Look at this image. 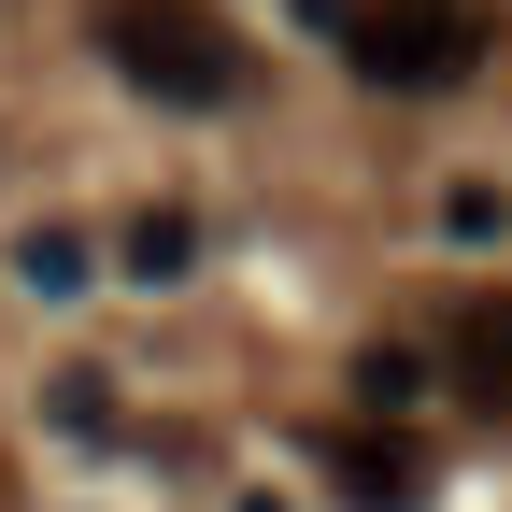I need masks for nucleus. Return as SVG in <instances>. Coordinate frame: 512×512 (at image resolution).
Wrapping results in <instances>:
<instances>
[{"instance_id": "1", "label": "nucleus", "mask_w": 512, "mask_h": 512, "mask_svg": "<svg viewBox=\"0 0 512 512\" xmlns=\"http://www.w3.org/2000/svg\"><path fill=\"white\" fill-rule=\"evenodd\" d=\"M100 57L143 100H171V114H214V100L256 86V57H242V29L214 0H100Z\"/></svg>"}, {"instance_id": "2", "label": "nucleus", "mask_w": 512, "mask_h": 512, "mask_svg": "<svg viewBox=\"0 0 512 512\" xmlns=\"http://www.w3.org/2000/svg\"><path fill=\"white\" fill-rule=\"evenodd\" d=\"M356 72L370 86H456L484 72V0H384L356 29Z\"/></svg>"}, {"instance_id": "3", "label": "nucleus", "mask_w": 512, "mask_h": 512, "mask_svg": "<svg viewBox=\"0 0 512 512\" xmlns=\"http://www.w3.org/2000/svg\"><path fill=\"white\" fill-rule=\"evenodd\" d=\"M313 456H328V498H342V512H413V498H427V456H413L399 427H328Z\"/></svg>"}, {"instance_id": "4", "label": "nucleus", "mask_w": 512, "mask_h": 512, "mask_svg": "<svg viewBox=\"0 0 512 512\" xmlns=\"http://www.w3.org/2000/svg\"><path fill=\"white\" fill-rule=\"evenodd\" d=\"M456 384H470V399H484V413H512V285L456 313Z\"/></svg>"}, {"instance_id": "5", "label": "nucleus", "mask_w": 512, "mask_h": 512, "mask_svg": "<svg viewBox=\"0 0 512 512\" xmlns=\"http://www.w3.org/2000/svg\"><path fill=\"white\" fill-rule=\"evenodd\" d=\"M114 271H128V285H185V271H200V214H171V200L128 214V228H114Z\"/></svg>"}, {"instance_id": "6", "label": "nucleus", "mask_w": 512, "mask_h": 512, "mask_svg": "<svg viewBox=\"0 0 512 512\" xmlns=\"http://www.w3.org/2000/svg\"><path fill=\"white\" fill-rule=\"evenodd\" d=\"M86 271H100V242H86V228H29V242H15V285H29V299H72Z\"/></svg>"}, {"instance_id": "7", "label": "nucleus", "mask_w": 512, "mask_h": 512, "mask_svg": "<svg viewBox=\"0 0 512 512\" xmlns=\"http://www.w3.org/2000/svg\"><path fill=\"white\" fill-rule=\"evenodd\" d=\"M356 399H370V413H413V399H427V356L370 342V356H356Z\"/></svg>"}, {"instance_id": "8", "label": "nucleus", "mask_w": 512, "mask_h": 512, "mask_svg": "<svg viewBox=\"0 0 512 512\" xmlns=\"http://www.w3.org/2000/svg\"><path fill=\"white\" fill-rule=\"evenodd\" d=\"M43 413H57V427H114V384H100V370H57Z\"/></svg>"}, {"instance_id": "9", "label": "nucleus", "mask_w": 512, "mask_h": 512, "mask_svg": "<svg viewBox=\"0 0 512 512\" xmlns=\"http://www.w3.org/2000/svg\"><path fill=\"white\" fill-rule=\"evenodd\" d=\"M441 228H456V242H498V228H512V200H498V185H456V200H441Z\"/></svg>"}, {"instance_id": "10", "label": "nucleus", "mask_w": 512, "mask_h": 512, "mask_svg": "<svg viewBox=\"0 0 512 512\" xmlns=\"http://www.w3.org/2000/svg\"><path fill=\"white\" fill-rule=\"evenodd\" d=\"M0 512H15V470H0Z\"/></svg>"}]
</instances>
